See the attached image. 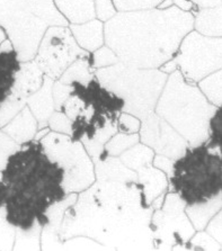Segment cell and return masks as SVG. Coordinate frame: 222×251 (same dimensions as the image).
<instances>
[{"instance_id": "cell-1", "label": "cell", "mask_w": 222, "mask_h": 251, "mask_svg": "<svg viewBox=\"0 0 222 251\" xmlns=\"http://www.w3.org/2000/svg\"><path fill=\"white\" fill-rule=\"evenodd\" d=\"M152 212L137 181H95L64 212L59 237L83 235L107 250H155Z\"/></svg>"}, {"instance_id": "cell-2", "label": "cell", "mask_w": 222, "mask_h": 251, "mask_svg": "<svg viewBox=\"0 0 222 251\" xmlns=\"http://www.w3.org/2000/svg\"><path fill=\"white\" fill-rule=\"evenodd\" d=\"M193 22L192 13L176 6L117 11L104 23L105 45L122 63L158 69L173 58L183 37L193 29Z\"/></svg>"}, {"instance_id": "cell-3", "label": "cell", "mask_w": 222, "mask_h": 251, "mask_svg": "<svg viewBox=\"0 0 222 251\" xmlns=\"http://www.w3.org/2000/svg\"><path fill=\"white\" fill-rule=\"evenodd\" d=\"M62 178L63 170L45 155L40 141L20 144L1 170L7 221L18 229H28L36 222L45 226L47 208L67 195Z\"/></svg>"}, {"instance_id": "cell-4", "label": "cell", "mask_w": 222, "mask_h": 251, "mask_svg": "<svg viewBox=\"0 0 222 251\" xmlns=\"http://www.w3.org/2000/svg\"><path fill=\"white\" fill-rule=\"evenodd\" d=\"M219 107L206 100L197 85L186 81L178 70L168 75L155 112L187 141L190 147L204 144L209 124Z\"/></svg>"}, {"instance_id": "cell-5", "label": "cell", "mask_w": 222, "mask_h": 251, "mask_svg": "<svg viewBox=\"0 0 222 251\" xmlns=\"http://www.w3.org/2000/svg\"><path fill=\"white\" fill-rule=\"evenodd\" d=\"M99 85L123 100L122 112L141 119L155 111L168 75L159 69H144L117 62L94 71Z\"/></svg>"}, {"instance_id": "cell-6", "label": "cell", "mask_w": 222, "mask_h": 251, "mask_svg": "<svg viewBox=\"0 0 222 251\" xmlns=\"http://www.w3.org/2000/svg\"><path fill=\"white\" fill-rule=\"evenodd\" d=\"M221 155L208 150L205 143L189 147L174 161L173 176L168 179L169 192H176L186 205L218 195L222 187Z\"/></svg>"}, {"instance_id": "cell-7", "label": "cell", "mask_w": 222, "mask_h": 251, "mask_svg": "<svg viewBox=\"0 0 222 251\" xmlns=\"http://www.w3.org/2000/svg\"><path fill=\"white\" fill-rule=\"evenodd\" d=\"M40 143L45 155L63 170L61 186L64 193H80L96 181L93 160L80 141L50 131Z\"/></svg>"}, {"instance_id": "cell-8", "label": "cell", "mask_w": 222, "mask_h": 251, "mask_svg": "<svg viewBox=\"0 0 222 251\" xmlns=\"http://www.w3.org/2000/svg\"><path fill=\"white\" fill-rule=\"evenodd\" d=\"M221 67V37L204 36L192 29L183 37L173 58L158 69L167 75L178 70L186 81L196 85Z\"/></svg>"}, {"instance_id": "cell-9", "label": "cell", "mask_w": 222, "mask_h": 251, "mask_svg": "<svg viewBox=\"0 0 222 251\" xmlns=\"http://www.w3.org/2000/svg\"><path fill=\"white\" fill-rule=\"evenodd\" d=\"M0 27L21 62L33 60L49 26L34 16L26 0H0Z\"/></svg>"}, {"instance_id": "cell-10", "label": "cell", "mask_w": 222, "mask_h": 251, "mask_svg": "<svg viewBox=\"0 0 222 251\" xmlns=\"http://www.w3.org/2000/svg\"><path fill=\"white\" fill-rule=\"evenodd\" d=\"M186 203L178 193L165 194L162 207L154 210L150 231L155 250H171L175 246H185L195 229L185 213Z\"/></svg>"}, {"instance_id": "cell-11", "label": "cell", "mask_w": 222, "mask_h": 251, "mask_svg": "<svg viewBox=\"0 0 222 251\" xmlns=\"http://www.w3.org/2000/svg\"><path fill=\"white\" fill-rule=\"evenodd\" d=\"M88 54L77 44L69 26H49L33 60L45 75L56 80L72 62Z\"/></svg>"}, {"instance_id": "cell-12", "label": "cell", "mask_w": 222, "mask_h": 251, "mask_svg": "<svg viewBox=\"0 0 222 251\" xmlns=\"http://www.w3.org/2000/svg\"><path fill=\"white\" fill-rule=\"evenodd\" d=\"M140 122V130L138 132L139 142L151 148L156 154L166 155L176 160L190 147L187 141L166 121L157 115L155 111L141 117Z\"/></svg>"}, {"instance_id": "cell-13", "label": "cell", "mask_w": 222, "mask_h": 251, "mask_svg": "<svg viewBox=\"0 0 222 251\" xmlns=\"http://www.w3.org/2000/svg\"><path fill=\"white\" fill-rule=\"evenodd\" d=\"M78 193L67 194L63 199L56 201L47 208L45 216L48 222L42 226L41 231V250L55 251L63 250L62 240L59 237V232L62 223L64 212L77 200Z\"/></svg>"}, {"instance_id": "cell-14", "label": "cell", "mask_w": 222, "mask_h": 251, "mask_svg": "<svg viewBox=\"0 0 222 251\" xmlns=\"http://www.w3.org/2000/svg\"><path fill=\"white\" fill-rule=\"evenodd\" d=\"M91 160L97 181H137L136 171L128 168L118 157L107 154L105 150L98 157L91 158Z\"/></svg>"}, {"instance_id": "cell-15", "label": "cell", "mask_w": 222, "mask_h": 251, "mask_svg": "<svg viewBox=\"0 0 222 251\" xmlns=\"http://www.w3.org/2000/svg\"><path fill=\"white\" fill-rule=\"evenodd\" d=\"M44 74L34 60L24 61L15 75V82L10 96L26 100L35 93L43 83Z\"/></svg>"}, {"instance_id": "cell-16", "label": "cell", "mask_w": 222, "mask_h": 251, "mask_svg": "<svg viewBox=\"0 0 222 251\" xmlns=\"http://www.w3.org/2000/svg\"><path fill=\"white\" fill-rule=\"evenodd\" d=\"M53 81V79L44 75L42 86L35 93L26 98V106L37 122V130L48 126L49 117L55 112V102L52 97Z\"/></svg>"}, {"instance_id": "cell-17", "label": "cell", "mask_w": 222, "mask_h": 251, "mask_svg": "<svg viewBox=\"0 0 222 251\" xmlns=\"http://www.w3.org/2000/svg\"><path fill=\"white\" fill-rule=\"evenodd\" d=\"M137 182L140 186L145 206H150L152 201L168 188V178L162 170L148 163L137 171Z\"/></svg>"}, {"instance_id": "cell-18", "label": "cell", "mask_w": 222, "mask_h": 251, "mask_svg": "<svg viewBox=\"0 0 222 251\" xmlns=\"http://www.w3.org/2000/svg\"><path fill=\"white\" fill-rule=\"evenodd\" d=\"M20 63L13 44L6 39L0 45V105L11 94Z\"/></svg>"}, {"instance_id": "cell-19", "label": "cell", "mask_w": 222, "mask_h": 251, "mask_svg": "<svg viewBox=\"0 0 222 251\" xmlns=\"http://www.w3.org/2000/svg\"><path fill=\"white\" fill-rule=\"evenodd\" d=\"M69 28L77 44L88 53L97 50L105 44L104 23L97 18L83 24H69Z\"/></svg>"}, {"instance_id": "cell-20", "label": "cell", "mask_w": 222, "mask_h": 251, "mask_svg": "<svg viewBox=\"0 0 222 251\" xmlns=\"http://www.w3.org/2000/svg\"><path fill=\"white\" fill-rule=\"evenodd\" d=\"M1 131L10 136L15 142L23 144L34 139L37 131V122L29 108L25 106L16 116L1 127Z\"/></svg>"}, {"instance_id": "cell-21", "label": "cell", "mask_w": 222, "mask_h": 251, "mask_svg": "<svg viewBox=\"0 0 222 251\" xmlns=\"http://www.w3.org/2000/svg\"><path fill=\"white\" fill-rule=\"evenodd\" d=\"M222 193L211 197V199L198 201L191 205H186L185 213L192 223L195 231L204 230L206 224L214 214L221 210Z\"/></svg>"}, {"instance_id": "cell-22", "label": "cell", "mask_w": 222, "mask_h": 251, "mask_svg": "<svg viewBox=\"0 0 222 251\" xmlns=\"http://www.w3.org/2000/svg\"><path fill=\"white\" fill-rule=\"evenodd\" d=\"M55 3L69 24H83L96 18L94 0H55Z\"/></svg>"}, {"instance_id": "cell-23", "label": "cell", "mask_w": 222, "mask_h": 251, "mask_svg": "<svg viewBox=\"0 0 222 251\" xmlns=\"http://www.w3.org/2000/svg\"><path fill=\"white\" fill-rule=\"evenodd\" d=\"M221 6L214 8H202L195 13L193 29L204 36L221 37L222 26Z\"/></svg>"}, {"instance_id": "cell-24", "label": "cell", "mask_w": 222, "mask_h": 251, "mask_svg": "<svg viewBox=\"0 0 222 251\" xmlns=\"http://www.w3.org/2000/svg\"><path fill=\"white\" fill-rule=\"evenodd\" d=\"M34 16L48 26H69V23L56 8L55 0H26Z\"/></svg>"}, {"instance_id": "cell-25", "label": "cell", "mask_w": 222, "mask_h": 251, "mask_svg": "<svg viewBox=\"0 0 222 251\" xmlns=\"http://www.w3.org/2000/svg\"><path fill=\"white\" fill-rule=\"evenodd\" d=\"M88 55L72 62L56 80L67 83V85H71L74 82H79L83 86H87L95 78L94 70L89 66Z\"/></svg>"}, {"instance_id": "cell-26", "label": "cell", "mask_w": 222, "mask_h": 251, "mask_svg": "<svg viewBox=\"0 0 222 251\" xmlns=\"http://www.w3.org/2000/svg\"><path fill=\"white\" fill-rule=\"evenodd\" d=\"M155 151L145 146L143 143H136L135 146L129 148L128 150L118 155L121 161L133 171H137L141 167H143L148 163H152L155 157Z\"/></svg>"}, {"instance_id": "cell-27", "label": "cell", "mask_w": 222, "mask_h": 251, "mask_svg": "<svg viewBox=\"0 0 222 251\" xmlns=\"http://www.w3.org/2000/svg\"><path fill=\"white\" fill-rule=\"evenodd\" d=\"M117 132V119H112L109 121L104 127L97 128L96 134L91 140L82 139L80 142L83 143V148L90 158H96L104 150L105 143Z\"/></svg>"}, {"instance_id": "cell-28", "label": "cell", "mask_w": 222, "mask_h": 251, "mask_svg": "<svg viewBox=\"0 0 222 251\" xmlns=\"http://www.w3.org/2000/svg\"><path fill=\"white\" fill-rule=\"evenodd\" d=\"M15 229L16 232L13 250H41L42 226L40 222H36L28 229Z\"/></svg>"}, {"instance_id": "cell-29", "label": "cell", "mask_w": 222, "mask_h": 251, "mask_svg": "<svg viewBox=\"0 0 222 251\" xmlns=\"http://www.w3.org/2000/svg\"><path fill=\"white\" fill-rule=\"evenodd\" d=\"M198 89L202 91L206 100H208L212 105L217 106V107H221L222 105V71L221 69L212 72L201 79L197 83Z\"/></svg>"}, {"instance_id": "cell-30", "label": "cell", "mask_w": 222, "mask_h": 251, "mask_svg": "<svg viewBox=\"0 0 222 251\" xmlns=\"http://www.w3.org/2000/svg\"><path fill=\"white\" fill-rule=\"evenodd\" d=\"M139 142V134L133 133V134H126V133L116 132L112 138H111L104 146V150L109 155L118 157L122 152L128 150L129 148L135 146Z\"/></svg>"}, {"instance_id": "cell-31", "label": "cell", "mask_w": 222, "mask_h": 251, "mask_svg": "<svg viewBox=\"0 0 222 251\" xmlns=\"http://www.w3.org/2000/svg\"><path fill=\"white\" fill-rule=\"evenodd\" d=\"M88 61H89L90 68L94 71L120 62L115 52L105 44L98 48L97 50L90 52L89 55H88Z\"/></svg>"}, {"instance_id": "cell-32", "label": "cell", "mask_w": 222, "mask_h": 251, "mask_svg": "<svg viewBox=\"0 0 222 251\" xmlns=\"http://www.w3.org/2000/svg\"><path fill=\"white\" fill-rule=\"evenodd\" d=\"M26 106V100H21L13 96L6 98V100L0 105V128L8 123Z\"/></svg>"}, {"instance_id": "cell-33", "label": "cell", "mask_w": 222, "mask_h": 251, "mask_svg": "<svg viewBox=\"0 0 222 251\" xmlns=\"http://www.w3.org/2000/svg\"><path fill=\"white\" fill-rule=\"evenodd\" d=\"M186 245L189 247V250H222V243H219L217 240H214L211 235L208 234L203 230L197 231V233H194Z\"/></svg>"}, {"instance_id": "cell-34", "label": "cell", "mask_w": 222, "mask_h": 251, "mask_svg": "<svg viewBox=\"0 0 222 251\" xmlns=\"http://www.w3.org/2000/svg\"><path fill=\"white\" fill-rule=\"evenodd\" d=\"M16 229L6 219L5 208L0 207V250H13Z\"/></svg>"}, {"instance_id": "cell-35", "label": "cell", "mask_w": 222, "mask_h": 251, "mask_svg": "<svg viewBox=\"0 0 222 251\" xmlns=\"http://www.w3.org/2000/svg\"><path fill=\"white\" fill-rule=\"evenodd\" d=\"M62 248L63 250H107L106 247L95 241L94 239L83 235H77L62 240Z\"/></svg>"}, {"instance_id": "cell-36", "label": "cell", "mask_w": 222, "mask_h": 251, "mask_svg": "<svg viewBox=\"0 0 222 251\" xmlns=\"http://www.w3.org/2000/svg\"><path fill=\"white\" fill-rule=\"evenodd\" d=\"M164 0H113L117 11H135L157 8Z\"/></svg>"}, {"instance_id": "cell-37", "label": "cell", "mask_w": 222, "mask_h": 251, "mask_svg": "<svg viewBox=\"0 0 222 251\" xmlns=\"http://www.w3.org/2000/svg\"><path fill=\"white\" fill-rule=\"evenodd\" d=\"M72 121L61 111H55L49 117L48 127L53 132L63 133V134L71 135Z\"/></svg>"}, {"instance_id": "cell-38", "label": "cell", "mask_w": 222, "mask_h": 251, "mask_svg": "<svg viewBox=\"0 0 222 251\" xmlns=\"http://www.w3.org/2000/svg\"><path fill=\"white\" fill-rule=\"evenodd\" d=\"M20 144L6 134L0 128V171L5 168L7 160L15 151L18 150Z\"/></svg>"}, {"instance_id": "cell-39", "label": "cell", "mask_w": 222, "mask_h": 251, "mask_svg": "<svg viewBox=\"0 0 222 251\" xmlns=\"http://www.w3.org/2000/svg\"><path fill=\"white\" fill-rule=\"evenodd\" d=\"M72 93V86L67 85L59 80L53 81L52 86V97L55 102V111H61L64 101L68 100Z\"/></svg>"}, {"instance_id": "cell-40", "label": "cell", "mask_w": 222, "mask_h": 251, "mask_svg": "<svg viewBox=\"0 0 222 251\" xmlns=\"http://www.w3.org/2000/svg\"><path fill=\"white\" fill-rule=\"evenodd\" d=\"M141 122L132 114L121 112L117 117V131L126 134H133L140 130Z\"/></svg>"}, {"instance_id": "cell-41", "label": "cell", "mask_w": 222, "mask_h": 251, "mask_svg": "<svg viewBox=\"0 0 222 251\" xmlns=\"http://www.w3.org/2000/svg\"><path fill=\"white\" fill-rule=\"evenodd\" d=\"M94 5L95 16L103 23L110 21L117 13L113 0H94Z\"/></svg>"}, {"instance_id": "cell-42", "label": "cell", "mask_w": 222, "mask_h": 251, "mask_svg": "<svg viewBox=\"0 0 222 251\" xmlns=\"http://www.w3.org/2000/svg\"><path fill=\"white\" fill-rule=\"evenodd\" d=\"M85 107V104L83 101L80 100L78 96L71 94L70 96L68 97V100L64 101V104L61 108V112H63L70 119L71 121H74L76 117H77L82 111Z\"/></svg>"}, {"instance_id": "cell-43", "label": "cell", "mask_w": 222, "mask_h": 251, "mask_svg": "<svg viewBox=\"0 0 222 251\" xmlns=\"http://www.w3.org/2000/svg\"><path fill=\"white\" fill-rule=\"evenodd\" d=\"M205 232L217 240L219 243H222V212L221 210L214 214L211 220L204 227Z\"/></svg>"}, {"instance_id": "cell-44", "label": "cell", "mask_w": 222, "mask_h": 251, "mask_svg": "<svg viewBox=\"0 0 222 251\" xmlns=\"http://www.w3.org/2000/svg\"><path fill=\"white\" fill-rule=\"evenodd\" d=\"M174 159H170L166 157V155L163 154H155L154 160H152V165H154L156 168H158L165 173L168 179L173 176L174 171Z\"/></svg>"}, {"instance_id": "cell-45", "label": "cell", "mask_w": 222, "mask_h": 251, "mask_svg": "<svg viewBox=\"0 0 222 251\" xmlns=\"http://www.w3.org/2000/svg\"><path fill=\"white\" fill-rule=\"evenodd\" d=\"M222 0H192L194 8L192 14L194 15L198 9L202 8H214V7L221 6Z\"/></svg>"}, {"instance_id": "cell-46", "label": "cell", "mask_w": 222, "mask_h": 251, "mask_svg": "<svg viewBox=\"0 0 222 251\" xmlns=\"http://www.w3.org/2000/svg\"><path fill=\"white\" fill-rule=\"evenodd\" d=\"M7 39V35L5 33V30H3L1 27H0V45H1V43L3 41H5Z\"/></svg>"}, {"instance_id": "cell-47", "label": "cell", "mask_w": 222, "mask_h": 251, "mask_svg": "<svg viewBox=\"0 0 222 251\" xmlns=\"http://www.w3.org/2000/svg\"><path fill=\"white\" fill-rule=\"evenodd\" d=\"M0 179H1V171H0Z\"/></svg>"}, {"instance_id": "cell-48", "label": "cell", "mask_w": 222, "mask_h": 251, "mask_svg": "<svg viewBox=\"0 0 222 251\" xmlns=\"http://www.w3.org/2000/svg\"><path fill=\"white\" fill-rule=\"evenodd\" d=\"M189 1H192V0H189Z\"/></svg>"}]
</instances>
